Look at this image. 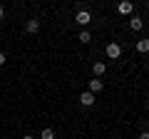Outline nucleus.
Here are the masks:
<instances>
[{"instance_id": "nucleus-3", "label": "nucleus", "mask_w": 149, "mask_h": 139, "mask_svg": "<svg viewBox=\"0 0 149 139\" xmlns=\"http://www.w3.org/2000/svg\"><path fill=\"white\" fill-rule=\"evenodd\" d=\"M74 20H77L82 27H85V25H90V20H92V17H90V13H87V10H80L77 15H74Z\"/></svg>"}, {"instance_id": "nucleus-9", "label": "nucleus", "mask_w": 149, "mask_h": 139, "mask_svg": "<svg viewBox=\"0 0 149 139\" xmlns=\"http://www.w3.org/2000/svg\"><path fill=\"white\" fill-rule=\"evenodd\" d=\"M137 50L139 52H149V40H137Z\"/></svg>"}, {"instance_id": "nucleus-13", "label": "nucleus", "mask_w": 149, "mask_h": 139, "mask_svg": "<svg viewBox=\"0 0 149 139\" xmlns=\"http://www.w3.org/2000/svg\"><path fill=\"white\" fill-rule=\"evenodd\" d=\"M3 17H5V8L0 5V20H3Z\"/></svg>"}, {"instance_id": "nucleus-15", "label": "nucleus", "mask_w": 149, "mask_h": 139, "mask_svg": "<svg viewBox=\"0 0 149 139\" xmlns=\"http://www.w3.org/2000/svg\"><path fill=\"white\" fill-rule=\"evenodd\" d=\"M22 139H32V137H30V134H25V137H22Z\"/></svg>"}, {"instance_id": "nucleus-8", "label": "nucleus", "mask_w": 149, "mask_h": 139, "mask_svg": "<svg viewBox=\"0 0 149 139\" xmlns=\"http://www.w3.org/2000/svg\"><path fill=\"white\" fill-rule=\"evenodd\" d=\"M129 27H132V30H142L144 20H142V17H132V20H129Z\"/></svg>"}, {"instance_id": "nucleus-11", "label": "nucleus", "mask_w": 149, "mask_h": 139, "mask_svg": "<svg viewBox=\"0 0 149 139\" xmlns=\"http://www.w3.org/2000/svg\"><path fill=\"white\" fill-rule=\"evenodd\" d=\"M77 40H80V42H90V40H92V35H90L87 30H82L80 35H77Z\"/></svg>"}, {"instance_id": "nucleus-14", "label": "nucleus", "mask_w": 149, "mask_h": 139, "mask_svg": "<svg viewBox=\"0 0 149 139\" xmlns=\"http://www.w3.org/2000/svg\"><path fill=\"white\" fill-rule=\"evenodd\" d=\"M0 65H5V52H0Z\"/></svg>"}, {"instance_id": "nucleus-4", "label": "nucleus", "mask_w": 149, "mask_h": 139, "mask_svg": "<svg viewBox=\"0 0 149 139\" xmlns=\"http://www.w3.org/2000/svg\"><path fill=\"white\" fill-rule=\"evenodd\" d=\"M25 30L30 32V35H35V32L40 30V20H35V17H32V20H27V22H25Z\"/></svg>"}, {"instance_id": "nucleus-5", "label": "nucleus", "mask_w": 149, "mask_h": 139, "mask_svg": "<svg viewBox=\"0 0 149 139\" xmlns=\"http://www.w3.org/2000/svg\"><path fill=\"white\" fill-rule=\"evenodd\" d=\"M100 90H104V82L100 80V77H95V80H90V92L95 95V92H100Z\"/></svg>"}, {"instance_id": "nucleus-12", "label": "nucleus", "mask_w": 149, "mask_h": 139, "mask_svg": "<svg viewBox=\"0 0 149 139\" xmlns=\"http://www.w3.org/2000/svg\"><path fill=\"white\" fill-rule=\"evenodd\" d=\"M139 139H149V132H142V134H139Z\"/></svg>"}, {"instance_id": "nucleus-10", "label": "nucleus", "mask_w": 149, "mask_h": 139, "mask_svg": "<svg viewBox=\"0 0 149 139\" xmlns=\"http://www.w3.org/2000/svg\"><path fill=\"white\" fill-rule=\"evenodd\" d=\"M40 139H55V132H52L50 127H45V129H42V134H40Z\"/></svg>"}, {"instance_id": "nucleus-2", "label": "nucleus", "mask_w": 149, "mask_h": 139, "mask_svg": "<svg viewBox=\"0 0 149 139\" xmlns=\"http://www.w3.org/2000/svg\"><path fill=\"white\" fill-rule=\"evenodd\" d=\"M80 104H82V107H92V104H95V95H92V92H82Z\"/></svg>"}, {"instance_id": "nucleus-1", "label": "nucleus", "mask_w": 149, "mask_h": 139, "mask_svg": "<svg viewBox=\"0 0 149 139\" xmlns=\"http://www.w3.org/2000/svg\"><path fill=\"white\" fill-rule=\"evenodd\" d=\"M119 55H122V50H119L117 42H109V45H107V57H109V60H117Z\"/></svg>"}, {"instance_id": "nucleus-6", "label": "nucleus", "mask_w": 149, "mask_h": 139, "mask_svg": "<svg viewBox=\"0 0 149 139\" xmlns=\"http://www.w3.org/2000/svg\"><path fill=\"white\" fill-rule=\"evenodd\" d=\"M117 10L122 13V15H129V13L134 10V5H132V3H127V0H124V3H119V5H117Z\"/></svg>"}, {"instance_id": "nucleus-7", "label": "nucleus", "mask_w": 149, "mask_h": 139, "mask_svg": "<svg viewBox=\"0 0 149 139\" xmlns=\"http://www.w3.org/2000/svg\"><path fill=\"white\" fill-rule=\"evenodd\" d=\"M92 72H95L97 77H102V75L107 72V65H104V62H95V65H92Z\"/></svg>"}]
</instances>
